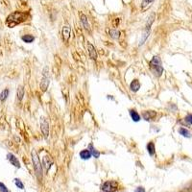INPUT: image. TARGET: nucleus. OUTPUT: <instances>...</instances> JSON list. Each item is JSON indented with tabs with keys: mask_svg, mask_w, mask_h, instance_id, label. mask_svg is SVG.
<instances>
[{
	"mask_svg": "<svg viewBox=\"0 0 192 192\" xmlns=\"http://www.w3.org/2000/svg\"><path fill=\"white\" fill-rule=\"evenodd\" d=\"M9 89H5L2 90V92L0 93V101L1 102H4V101H6V99L8 98V96H9Z\"/></svg>",
	"mask_w": 192,
	"mask_h": 192,
	"instance_id": "nucleus-19",
	"label": "nucleus"
},
{
	"mask_svg": "<svg viewBox=\"0 0 192 192\" xmlns=\"http://www.w3.org/2000/svg\"><path fill=\"white\" fill-rule=\"evenodd\" d=\"M157 116V111H144L142 112V118L146 121H152Z\"/></svg>",
	"mask_w": 192,
	"mask_h": 192,
	"instance_id": "nucleus-6",
	"label": "nucleus"
},
{
	"mask_svg": "<svg viewBox=\"0 0 192 192\" xmlns=\"http://www.w3.org/2000/svg\"><path fill=\"white\" fill-rule=\"evenodd\" d=\"M42 164L45 167L46 170L48 171V169L50 168V166L53 164V158H52L49 155H46L42 158Z\"/></svg>",
	"mask_w": 192,
	"mask_h": 192,
	"instance_id": "nucleus-9",
	"label": "nucleus"
},
{
	"mask_svg": "<svg viewBox=\"0 0 192 192\" xmlns=\"http://www.w3.org/2000/svg\"><path fill=\"white\" fill-rule=\"evenodd\" d=\"M21 40L26 43H31L35 40V38H34V36H32V35H24L21 37Z\"/></svg>",
	"mask_w": 192,
	"mask_h": 192,
	"instance_id": "nucleus-20",
	"label": "nucleus"
},
{
	"mask_svg": "<svg viewBox=\"0 0 192 192\" xmlns=\"http://www.w3.org/2000/svg\"><path fill=\"white\" fill-rule=\"evenodd\" d=\"M0 192H10L3 183H0Z\"/></svg>",
	"mask_w": 192,
	"mask_h": 192,
	"instance_id": "nucleus-27",
	"label": "nucleus"
},
{
	"mask_svg": "<svg viewBox=\"0 0 192 192\" xmlns=\"http://www.w3.org/2000/svg\"><path fill=\"white\" fill-rule=\"evenodd\" d=\"M147 151H148V154L151 156V157H153V156L156 155V147H155V143H154L153 141H150L149 143L147 144Z\"/></svg>",
	"mask_w": 192,
	"mask_h": 192,
	"instance_id": "nucleus-14",
	"label": "nucleus"
},
{
	"mask_svg": "<svg viewBox=\"0 0 192 192\" xmlns=\"http://www.w3.org/2000/svg\"><path fill=\"white\" fill-rule=\"evenodd\" d=\"M149 33H150L149 30H145V31H144L143 35H142V38H141V42H140V43H139V46H141L142 44H144V42H146L147 38L149 37Z\"/></svg>",
	"mask_w": 192,
	"mask_h": 192,
	"instance_id": "nucleus-25",
	"label": "nucleus"
},
{
	"mask_svg": "<svg viewBox=\"0 0 192 192\" xmlns=\"http://www.w3.org/2000/svg\"><path fill=\"white\" fill-rule=\"evenodd\" d=\"M81 22L87 31H90V30H91L89 23V20H87V17L85 15H81Z\"/></svg>",
	"mask_w": 192,
	"mask_h": 192,
	"instance_id": "nucleus-17",
	"label": "nucleus"
},
{
	"mask_svg": "<svg viewBox=\"0 0 192 192\" xmlns=\"http://www.w3.org/2000/svg\"><path fill=\"white\" fill-rule=\"evenodd\" d=\"M23 96H24V87L22 86H19L17 89V99L21 101L23 99Z\"/></svg>",
	"mask_w": 192,
	"mask_h": 192,
	"instance_id": "nucleus-22",
	"label": "nucleus"
},
{
	"mask_svg": "<svg viewBox=\"0 0 192 192\" xmlns=\"http://www.w3.org/2000/svg\"><path fill=\"white\" fill-rule=\"evenodd\" d=\"M87 51H89V55L90 59L91 60L97 59V51H96L95 47L90 42H87Z\"/></svg>",
	"mask_w": 192,
	"mask_h": 192,
	"instance_id": "nucleus-8",
	"label": "nucleus"
},
{
	"mask_svg": "<svg viewBox=\"0 0 192 192\" xmlns=\"http://www.w3.org/2000/svg\"><path fill=\"white\" fill-rule=\"evenodd\" d=\"M62 38H64V40L65 42H68V40H69L70 38V34H71V30H70V27L69 26H64V28H62Z\"/></svg>",
	"mask_w": 192,
	"mask_h": 192,
	"instance_id": "nucleus-10",
	"label": "nucleus"
},
{
	"mask_svg": "<svg viewBox=\"0 0 192 192\" xmlns=\"http://www.w3.org/2000/svg\"><path fill=\"white\" fill-rule=\"evenodd\" d=\"M40 129H42V132L43 136H44V138H47L49 136V123L45 117H42L40 118Z\"/></svg>",
	"mask_w": 192,
	"mask_h": 192,
	"instance_id": "nucleus-5",
	"label": "nucleus"
},
{
	"mask_svg": "<svg viewBox=\"0 0 192 192\" xmlns=\"http://www.w3.org/2000/svg\"><path fill=\"white\" fill-rule=\"evenodd\" d=\"M13 183H15V185L17 186L19 189H23L24 188V185L19 179H15V180H13Z\"/></svg>",
	"mask_w": 192,
	"mask_h": 192,
	"instance_id": "nucleus-26",
	"label": "nucleus"
},
{
	"mask_svg": "<svg viewBox=\"0 0 192 192\" xmlns=\"http://www.w3.org/2000/svg\"><path fill=\"white\" fill-rule=\"evenodd\" d=\"M179 134H181V136H185V138H191L190 132L185 128H180L179 129Z\"/></svg>",
	"mask_w": 192,
	"mask_h": 192,
	"instance_id": "nucleus-21",
	"label": "nucleus"
},
{
	"mask_svg": "<svg viewBox=\"0 0 192 192\" xmlns=\"http://www.w3.org/2000/svg\"><path fill=\"white\" fill-rule=\"evenodd\" d=\"M129 113H130V116H131V118L133 119V121L138 122L139 120H140V115H139V113L136 111V109H130V111H129Z\"/></svg>",
	"mask_w": 192,
	"mask_h": 192,
	"instance_id": "nucleus-15",
	"label": "nucleus"
},
{
	"mask_svg": "<svg viewBox=\"0 0 192 192\" xmlns=\"http://www.w3.org/2000/svg\"><path fill=\"white\" fill-rule=\"evenodd\" d=\"M79 155H80V158H82V160H89V158L92 157V154L89 149L82 150Z\"/></svg>",
	"mask_w": 192,
	"mask_h": 192,
	"instance_id": "nucleus-13",
	"label": "nucleus"
},
{
	"mask_svg": "<svg viewBox=\"0 0 192 192\" xmlns=\"http://www.w3.org/2000/svg\"><path fill=\"white\" fill-rule=\"evenodd\" d=\"M185 121L188 123V124L192 125V114H187L185 117Z\"/></svg>",
	"mask_w": 192,
	"mask_h": 192,
	"instance_id": "nucleus-28",
	"label": "nucleus"
},
{
	"mask_svg": "<svg viewBox=\"0 0 192 192\" xmlns=\"http://www.w3.org/2000/svg\"><path fill=\"white\" fill-rule=\"evenodd\" d=\"M119 34H120V32L117 31L116 29L109 30V36H111L112 38H119V37H120Z\"/></svg>",
	"mask_w": 192,
	"mask_h": 192,
	"instance_id": "nucleus-24",
	"label": "nucleus"
},
{
	"mask_svg": "<svg viewBox=\"0 0 192 192\" xmlns=\"http://www.w3.org/2000/svg\"><path fill=\"white\" fill-rule=\"evenodd\" d=\"M87 149H89L90 152H91V154H92V156L93 157H94L95 158H98L100 157V152H98L97 150L95 149L94 147H93V145L92 144H89V148H87Z\"/></svg>",
	"mask_w": 192,
	"mask_h": 192,
	"instance_id": "nucleus-18",
	"label": "nucleus"
},
{
	"mask_svg": "<svg viewBox=\"0 0 192 192\" xmlns=\"http://www.w3.org/2000/svg\"><path fill=\"white\" fill-rule=\"evenodd\" d=\"M151 71L153 72V74L157 77L161 76V74L163 72V67L160 65V66H156V67H151Z\"/></svg>",
	"mask_w": 192,
	"mask_h": 192,
	"instance_id": "nucleus-16",
	"label": "nucleus"
},
{
	"mask_svg": "<svg viewBox=\"0 0 192 192\" xmlns=\"http://www.w3.org/2000/svg\"><path fill=\"white\" fill-rule=\"evenodd\" d=\"M154 1H155V0H142L141 9L142 10H146L148 8V6H150L151 3H153Z\"/></svg>",
	"mask_w": 192,
	"mask_h": 192,
	"instance_id": "nucleus-23",
	"label": "nucleus"
},
{
	"mask_svg": "<svg viewBox=\"0 0 192 192\" xmlns=\"http://www.w3.org/2000/svg\"><path fill=\"white\" fill-rule=\"evenodd\" d=\"M134 192H145V189H144V187H142V186H139V187L136 189Z\"/></svg>",
	"mask_w": 192,
	"mask_h": 192,
	"instance_id": "nucleus-29",
	"label": "nucleus"
},
{
	"mask_svg": "<svg viewBox=\"0 0 192 192\" xmlns=\"http://www.w3.org/2000/svg\"><path fill=\"white\" fill-rule=\"evenodd\" d=\"M101 188L104 192H116L118 189V183L115 181H106Z\"/></svg>",
	"mask_w": 192,
	"mask_h": 192,
	"instance_id": "nucleus-4",
	"label": "nucleus"
},
{
	"mask_svg": "<svg viewBox=\"0 0 192 192\" xmlns=\"http://www.w3.org/2000/svg\"><path fill=\"white\" fill-rule=\"evenodd\" d=\"M27 17H28V13L25 12H13L11 13L10 15H8V17L6 19V24L10 28H13L18 24H20L21 22L25 21Z\"/></svg>",
	"mask_w": 192,
	"mask_h": 192,
	"instance_id": "nucleus-1",
	"label": "nucleus"
},
{
	"mask_svg": "<svg viewBox=\"0 0 192 192\" xmlns=\"http://www.w3.org/2000/svg\"><path fill=\"white\" fill-rule=\"evenodd\" d=\"M49 84H50V77H49V68L48 67H45L44 69H43L42 79V81H40V89H42V91H46V89H48Z\"/></svg>",
	"mask_w": 192,
	"mask_h": 192,
	"instance_id": "nucleus-3",
	"label": "nucleus"
},
{
	"mask_svg": "<svg viewBox=\"0 0 192 192\" xmlns=\"http://www.w3.org/2000/svg\"><path fill=\"white\" fill-rule=\"evenodd\" d=\"M149 64H150V68H151V67L160 66V65H161V60H160V58L158 57V56L153 57V59L150 61Z\"/></svg>",
	"mask_w": 192,
	"mask_h": 192,
	"instance_id": "nucleus-12",
	"label": "nucleus"
},
{
	"mask_svg": "<svg viewBox=\"0 0 192 192\" xmlns=\"http://www.w3.org/2000/svg\"><path fill=\"white\" fill-rule=\"evenodd\" d=\"M31 156H32V161H33V165H34L35 171L37 173L38 177L42 178V163H40V158H38V154L35 150H33L31 152Z\"/></svg>",
	"mask_w": 192,
	"mask_h": 192,
	"instance_id": "nucleus-2",
	"label": "nucleus"
},
{
	"mask_svg": "<svg viewBox=\"0 0 192 192\" xmlns=\"http://www.w3.org/2000/svg\"><path fill=\"white\" fill-rule=\"evenodd\" d=\"M139 89H140V83L138 79H134V80L132 81V83L130 84V89L133 92H136L138 91Z\"/></svg>",
	"mask_w": 192,
	"mask_h": 192,
	"instance_id": "nucleus-11",
	"label": "nucleus"
},
{
	"mask_svg": "<svg viewBox=\"0 0 192 192\" xmlns=\"http://www.w3.org/2000/svg\"><path fill=\"white\" fill-rule=\"evenodd\" d=\"M7 160L10 161L11 163H12V165H13L16 168H20V163H19V161L17 160V158L15 157L13 154L12 153H9L7 155Z\"/></svg>",
	"mask_w": 192,
	"mask_h": 192,
	"instance_id": "nucleus-7",
	"label": "nucleus"
}]
</instances>
